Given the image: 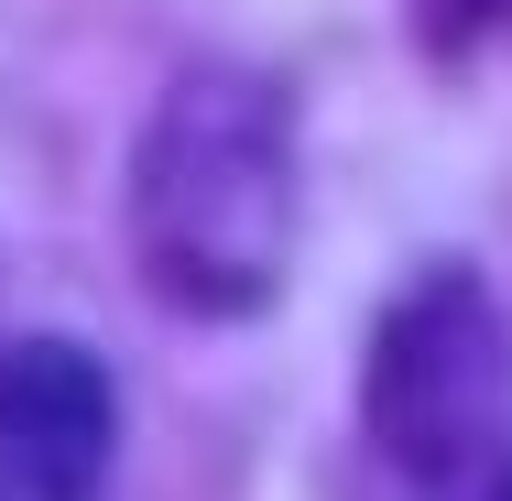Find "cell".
<instances>
[{
    "instance_id": "obj_1",
    "label": "cell",
    "mask_w": 512,
    "mask_h": 501,
    "mask_svg": "<svg viewBox=\"0 0 512 501\" xmlns=\"http://www.w3.org/2000/svg\"><path fill=\"white\" fill-rule=\"evenodd\" d=\"M131 251L197 316H251L295 251V142L284 99L240 66L186 77L131 164Z\"/></svg>"
},
{
    "instance_id": "obj_2",
    "label": "cell",
    "mask_w": 512,
    "mask_h": 501,
    "mask_svg": "<svg viewBox=\"0 0 512 501\" xmlns=\"http://www.w3.org/2000/svg\"><path fill=\"white\" fill-rule=\"evenodd\" d=\"M109 491V371L66 338L0 349V501Z\"/></svg>"
},
{
    "instance_id": "obj_3",
    "label": "cell",
    "mask_w": 512,
    "mask_h": 501,
    "mask_svg": "<svg viewBox=\"0 0 512 501\" xmlns=\"http://www.w3.org/2000/svg\"><path fill=\"white\" fill-rule=\"evenodd\" d=\"M414 22L436 33V55H469L480 33H502V22H512V0H414Z\"/></svg>"
}]
</instances>
